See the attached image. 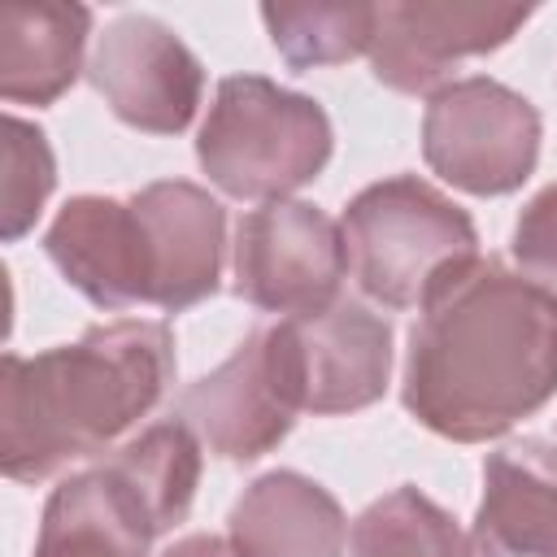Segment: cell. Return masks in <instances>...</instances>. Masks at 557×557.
<instances>
[{
	"label": "cell",
	"instance_id": "1",
	"mask_svg": "<svg viewBox=\"0 0 557 557\" xmlns=\"http://www.w3.org/2000/svg\"><path fill=\"white\" fill-rule=\"evenodd\" d=\"M557 396V300L500 257L457 265L418 309L400 400L453 444H487Z\"/></svg>",
	"mask_w": 557,
	"mask_h": 557
},
{
	"label": "cell",
	"instance_id": "8",
	"mask_svg": "<svg viewBox=\"0 0 557 557\" xmlns=\"http://www.w3.org/2000/svg\"><path fill=\"white\" fill-rule=\"evenodd\" d=\"M87 83L104 96L117 122L144 135H178L200 109L205 65L161 17L122 13L96 35Z\"/></svg>",
	"mask_w": 557,
	"mask_h": 557
},
{
	"label": "cell",
	"instance_id": "10",
	"mask_svg": "<svg viewBox=\"0 0 557 557\" xmlns=\"http://www.w3.org/2000/svg\"><path fill=\"white\" fill-rule=\"evenodd\" d=\"M44 252L96 309L152 305V248L131 196H70L44 231Z\"/></svg>",
	"mask_w": 557,
	"mask_h": 557
},
{
	"label": "cell",
	"instance_id": "14",
	"mask_svg": "<svg viewBox=\"0 0 557 557\" xmlns=\"http://www.w3.org/2000/svg\"><path fill=\"white\" fill-rule=\"evenodd\" d=\"M157 535L152 509L104 457L52 487L30 557H148Z\"/></svg>",
	"mask_w": 557,
	"mask_h": 557
},
{
	"label": "cell",
	"instance_id": "6",
	"mask_svg": "<svg viewBox=\"0 0 557 557\" xmlns=\"http://www.w3.org/2000/svg\"><path fill=\"white\" fill-rule=\"evenodd\" d=\"M300 405V370L287 322H270L244 335V344L205 379H196L174 418H183L196 440L222 461H257L287 440Z\"/></svg>",
	"mask_w": 557,
	"mask_h": 557
},
{
	"label": "cell",
	"instance_id": "17",
	"mask_svg": "<svg viewBox=\"0 0 557 557\" xmlns=\"http://www.w3.org/2000/svg\"><path fill=\"white\" fill-rule=\"evenodd\" d=\"M200 440L196 431L183 422V418H161L152 422L148 431H139L131 444H122L109 461L122 470V479L144 496V505L152 509L161 535L174 531L187 513H191V500H196V487H200Z\"/></svg>",
	"mask_w": 557,
	"mask_h": 557
},
{
	"label": "cell",
	"instance_id": "15",
	"mask_svg": "<svg viewBox=\"0 0 557 557\" xmlns=\"http://www.w3.org/2000/svg\"><path fill=\"white\" fill-rule=\"evenodd\" d=\"M226 544L235 557H344L348 518L318 479L270 470L231 505Z\"/></svg>",
	"mask_w": 557,
	"mask_h": 557
},
{
	"label": "cell",
	"instance_id": "12",
	"mask_svg": "<svg viewBox=\"0 0 557 557\" xmlns=\"http://www.w3.org/2000/svg\"><path fill=\"white\" fill-rule=\"evenodd\" d=\"M131 200L144 213L152 244V305L183 313L222 287L226 257V209L218 196L187 178H161Z\"/></svg>",
	"mask_w": 557,
	"mask_h": 557
},
{
	"label": "cell",
	"instance_id": "5",
	"mask_svg": "<svg viewBox=\"0 0 557 557\" xmlns=\"http://www.w3.org/2000/svg\"><path fill=\"white\" fill-rule=\"evenodd\" d=\"M540 109L496 78H453L426 100L422 161L448 187L470 196L518 191L540 161Z\"/></svg>",
	"mask_w": 557,
	"mask_h": 557
},
{
	"label": "cell",
	"instance_id": "2",
	"mask_svg": "<svg viewBox=\"0 0 557 557\" xmlns=\"http://www.w3.org/2000/svg\"><path fill=\"white\" fill-rule=\"evenodd\" d=\"M174 383V335L152 318L87 326L74 344L0 357V470L44 483L78 457L109 453Z\"/></svg>",
	"mask_w": 557,
	"mask_h": 557
},
{
	"label": "cell",
	"instance_id": "22",
	"mask_svg": "<svg viewBox=\"0 0 557 557\" xmlns=\"http://www.w3.org/2000/svg\"><path fill=\"white\" fill-rule=\"evenodd\" d=\"M161 557H235L231 553V544L222 540V535H209V531H196V535H183V540H174Z\"/></svg>",
	"mask_w": 557,
	"mask_h": 557
},
{
	"label": "cell",
	"instance_id": "7",
	"mask_svg": "<svg viewBox=\"0 0 557 557\" xmlns=\"http://www.w3.org/2000/svg\"><path fill=\"white\" fill-rule=\"evenodd\" d=\"M235 296L252 309L300 318L339 296L348 270L344 231L309 200H270L235 222Z\"/></svg>",
	"mask_w": 557,
	"mask_h": 557
},
{
	"label": "cell",
	"instance_id": "19",
	"mask_svg": "<svg viewBox=\"0 0 557 557\" xmlns=\"http://www.w3.org/2000/svg\"><path fill=\"white\" fill-rule=\"evenodd\" d=\"M274 52L292 70L344 65L374 48L379 4H261Z\"/></svg>",
	"mask_w": 557,
	"mask_h": 557
},
{
	"label": "cell",
	"instance_id": "13",
	"mask_svg": "<svg viewBox=\"0 0 557 557\" xmlns=\"http://www.w3.org/2000/svg\"><path fill=\"white\" fill-rule=\"evenodd\" d=\"M474 557H557V444L513 440L483 461Z\"/></svg>",
	"mask_w": 557,
	"mask_h": 557
},
{
	"label": "cell",
	"instance_id": "9",
	"mask_svg": "<svg viewBox=\"0 0 557 557\" xmlns=\"http://www.w3.org/2000/svg\"><path fill=\"white\" fill-rule=\"evenodd\" d=\"M527 17L531 9L522 4H379L370 70L400 96H435L440 87H448L461 61L505 48L527 26Z\"/></svg>",
	"mask_w": 557,
	"mask_h": 557
},
{
	"label": "cell",
	"instance_id": "3",
	"mask_svg": "<svg viewBox=\"0 0 557 557\" xmlns=\"http://www.w3.org/2000/svg\"><path fill=\"white\" fill-rule=\"evenodd\" d=\"M335 152L326 109L265 74H226L196 135L209 183L235 200H287L313 183Z\"/></svg>",
	"mask_w": 557,
	"mask_h": 557
},
{
	"label": "cell",
	"instance_id": "20",
	"mask_svg": "<svg viewBox=\"0 0 557 557\" xmlns=\"http://www.w3.org/2000/svg\"><path fill=\"white\" fill-rule=\"evenodd\" d=\"M52 187H57V157L48 135L35 122L9 113L4 117V209H0V235L9 244L39 222Z\"/></svg>",
	"mask_w": 557,
	"mask_h": 557
},
{
	"label": "cell",
	"instance_id": "11",
	"mask_svg": "<svg viewBox=\"0 0 557 557\" xmlns=\"http://www.w3.org/2000/svg\"><path fill=\"white\" fill-rule=\"evenodd\" d=\"M283 322L296 348L305 413L335 418L383 400L392 379V322L383 313L352 296H335L331 305Z\"/></svg>",
	"mask_w": 557,
	"mask_h": 557
},
{
	"label": "cell",
	"instance_id": "21",
	"mask_svg": "<svg viewBox=\"0 0 557 557\" xmlns=\"http://www.w3.org/2000/svg\"><path fill=\"white\" fill-rule=\"evenodd\" d=\"M509 252H513L518 274L557 300V183L540 187L522 205L513 235H509Z\"/></svg>",
	"mask_w": 557,
	"mask_h": 557
},
{
	"label": "cell",
	"instance_id": "4",
	"mask_svg": "<svg viewBox=\"0 0 557 557\" xmlns=\"http://www.w3.org/2000/svg\"><path fill=\"white\" fill-rule=\"evenodd\" d=\"M339 231L357 287L387 309H422L457 265L479 257L470 213L418 174L361 187L344 205Z\"/></svg>",
	"mask_w": 557,
	"mask_h": 557
},
{
	"label": "cell",
	"instance_id": "16",
	"mask_svg": "<svg viewBox=\"0 0 557 557\" xmlns=\"http://www.w3.org/2000/svg\"><path fill=\"white\" fill-rule=\"evenodd\" d=\"M91 35L87 4H4L0 9V96L9 104H57L83 65Z\"/></svg>",
	"mask_w": 557,
	"mask_h": 557
},
{
	"label": "cell",
	"instance_id": "18",
	"mask_svg": "<svg viewBox=\"0 0 557 557\" xmlns=\"http://www.w3.org/2000/svg\"><path fill=\"white\" fill-rule=\"evenodd\" d=\"M352 557H474L457 518L413 483L370 500L348 531Z\"/></svg>",
	"mask_w": 557,
	"mask_h": 557
}]
</instances>
